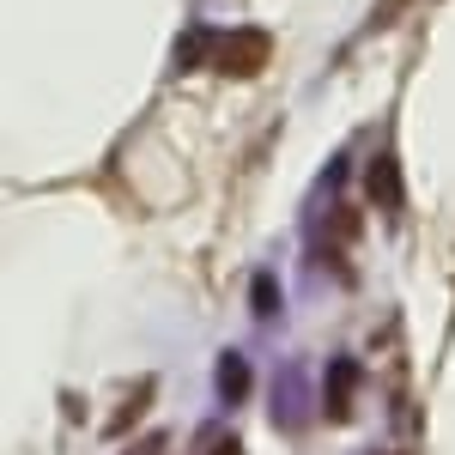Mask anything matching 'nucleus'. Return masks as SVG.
<instances>
[{
	"label": "nucleus",
	"instance_id": "5",
	"mask_svg": "<svg viewBox=\"0 0 455 455\" xmlns=\"http://www.w3.org/2000/svg\"><path fill=\"white\" fill-rule=\"evenodd\" d=\"M249 304H255V310H261V315H274V310H280V291H274V285L261 280V285H255V291H249Z\"/></svg>",
	"mask_w": 455,
	"mask_h": 455
},
{
	"label": "nucleus",
	"instance_id": "2",
	"mask_svg": "<svg viewBox=\"0 0 455 455\" xmlns=\"http://www.w3.org/2000/svg\"><path fill=\"white\" fill-rule=\"evenodd\" d=\"M352 388H358V371H352V358H334V364H328V419H347Z\"/></svg>",
	"mask_w": 455,
	"mask_h": 455
},
{
	"label": "nucleus",
	"instance_id": "6",
	"mask_svg": "<svg viewBox=\"0 0 455 455\" xmlns=\"http://www.w3.org/2000/svg\"><path fill=\"white\" fill-rule=\"evenodd\" d=\"M128 455H164V431H152V437H140Z\"/></svg>",
	"mask_w": 455,
	"mask_h": 455
},
{
	"label": "nucleus",
	"instance_id": "1",
	"mask_svg": "<svg viewBox=\"0 0 455 455\" xmlns=\"http://www.w3.org/2000/svg\"><path fill=\"white\" fill-rule=\"evenodd\" d=\"M225 73H249V68H261L267 61V43H261V31H237L231 36V49L225 55H212Z\"/></svg>",
	"mask_w": 455,
	"mask_h": 455
},
{
	"label": "nucleus",
	"instance_id": "7",
	"mask_svg": "<svg viewBox=\"0 0 455 455\" xmlns=\"http://www.w3.org/2000/svg\"><path fill=\"white\" fill-rule=\"evenodd\" d=\"M212 455H243V443H237V437H219V443H212Z\"/></svg>",
	"mask_w": 455,
	"mask_h": 455
},
{
	"label": "nucleus",
	"instance_id": "3",
	"mask_svg": "<svg viewBox=\"0 0 455 455\" xmlns=\"http://www.w3.org/2000/svg\"><path fill=\"white\" fill-rule=\"evenodd\" d=\"M219 395H225V401H243V395H249V364L237 358V352L219 358Z\"/></svg>",
	"mask_w": 455,
	"mask_h": 455
},
{
	"label": "nucleus",
	"instance_id": "4",
	"mask_svg": "<svg viewBox=\"0 0 455 455\" xmlns=\"http://www.w3.org/2000/svg\"><path fill=\"white\" fill-rule=\"evenodd\" d=\"M371 195H377L383 207H395V164H388V158H377V171H371Z\"/></svg>",
	"mask_w": 455,
	"mask_h": 455
}]
</instances>
